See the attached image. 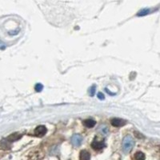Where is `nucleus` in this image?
Listing matches in <instances>:
<instances>
[{
    "label": "nucleus",
    "instance_id": "obj_15",
    "mask_svg": "<svg viewBox=\"0 0 160 160\" xmlns=\"http://www.w3.org/2000/svg\"><path fill=\"white\" fill-rule=\"evenodd\" d=\"M98 98H99L100 100H103L104 99H105V97H104V94H102L101 92H99V93L98 94Z\"/></svg>",
    "mask_w": 160,
    "mask_h": 160
},
{
    "label": "nucleus",
    "instance_id": "obj_12",
    "mask_svg": "<svg viewBox=\"0 0 160 160\" xmlns=\"http://www.w3.org/2000/svg\"><path fill=\"white\" fill-rule=\"evenodd\" d=\"M95 90H96V87H95V85H93V86L90 88V90H89V93H90V95H91V97H92V96H94V94H95Z\"/></svg>",
    "mask_w": 160,
    "mask_h": 160
},
{
    "label": "nucleus",
    "instance_id": "obj_7",
    "mask_svg": "<svg viewBox=\"0 0 160 160\" xmlns=\"http://www.w3.org/2000/svg\"><path fill=\"white\" fill-rule=\"evenodd\" d=\"M80 160H90L91 159V154L87 151H82L80 152Z\"/></svg>",
    "mask_w": 160,
    "mask_h": 160
},
{
    "label": "nucleus",
    "instance_id": "obj_2",
    "mask_svg": "<svg viewBox=\"0 0 160 160\" xmlns=\"http://www.w3.org/2000/svg\"><path fill=\"white\" fill-rule=\"evenodd\" d=\"M105 146L106 145H105L103 141H98L96 138H94V141L92 142V143H91V147L94 149V150H97V151L105 147Z\"/></svg>",
    "mask_w": 160,
    "mask_h": 160
},
{
    "label": "nucleus",
    "instance_id": "obj_5",
    "mask_svg": "<svg viewBox=\"0 0 160 160\" xmlns=\"http://www.w3.org/2000/svg\"><path fill=\"white\" fill-rule=\"evenodd\" d=\"M111 124L114 126H116V127H119V126H124L126 124V122L123 119H113L110 121Z\"/></svg>",
    "mask_w": 160,
    "mask_h": 160
},
{
    "label": "nucleus",
    "instance_id": "obj_11",
    "mask_svg": "<svg viewBox=\"0 0 160 160\" xmlns=\"http://www.w3.org/2000/svg\"><path fill=\"white\" fill-rule=\"evenodd\" d=\"M99 131L101 132V134H103V135H107V133H108V130H107V128L106 126H103V127L100 126L99 129Z\"/></svg>",
    "mask_w": 160,
    "mask_h": 160
},
{
    "label": "nucleus",
    "instance_id": "obj_6",
    "mask_svg": "<svg viewBox=\"0 0 160 160\" xmlns=\"http://www.w3.org/2000/svg\"><path fill=\"white\" fill-rule=\"evenodd\" d=\"M10 143L6 138L3 139L2 141H0V149L2 150H8L10 148Z\"/></svg>",
    "mask_w": 160,
    "mask_h": 160
},
{
    "label": "nucleus",
    "instance_id": "obj_1",
    "mask_svg": "<svg viewBox=\"0 0 160 160\" xmlns=\"http://www.w3.org/2000/svg\"><path fill=\"white\" fill-rule=\"evenodd\" d=\"M135 146V141L131 135H126L122 141V150L125 153H129Z\"/></svg>",
    "mask_w": 160,
    "mask_h": 160
},
{
    "label": "nucleus",
    "instance_id": "obj_16",
    "mask_svg": "<svg viewBox=\"0 0 160 160\" xmlns=\"http://www.w3.org/2000/svg\"><path fill=\"white\" fill-rule=\"evenodd\" d=\"M5 48H6L5 44L3 43V42H1V41H0V50H4Z\"/></svg>",
    "mask_w": 160,
    "mask_h": 160
},
{
    "label": "nucleus",
    "instance_id": "obj_13",
    "mask_svg": "<svg viewBox=\"0 0 160 160\" xmlns=\"http://www.w3.org/2000/svg\"><path fill=\"white\" fill-rule=\"evenodd\" d=\"M150 12V10L148 9H143L141 11H139V13L138 14V16H143V15H147L148 13Z\"/></svg>",
    "mask_w": 160,
    "mask_h": 160
},
{
    "label": "nucleus",
    "instance_id": "obj_4",
    "mask_svg": "<svg viewBox=\"0 0 160 160\" xmlns=\"http://www.w3.org/2000/svg\"><path fill=\"white\" fill-rule=\"evenodd\" d=\"M82 138L79 135H74L71 138V143L74 147H79L82 144Z\"/></svg>",
    "mask_w": 160,
    "mask_h": 160
},
{
    "label": "nucleus",
    "instance_id": "obj_8",
    "mask_svg": "<svg viewBox=\"0 0 160 160\" xmlns=\"http://www.w3.org/2000/svg\"><path fill=\"white\" fill-rule=\"evenodd\" d=\"M95 123H96V122L93 119H87L83 122V124H84L85 126H87L88 128H91V127L94 126Z\"/></svg>",
    "mask_w": 160,
    "mask_h": 160
},
{
    "label": "nucleus",
    "instance_id": "obj_9",
    "mask_svg": "<svg viewBox=\"0 0 160 160\" xmlns=\"http://www.w3.org/2000/svg\"><path fill=\"white\" fill-rule=\"evenodd\" d=\"M21 137V135H19V134H12V135H10L9 137H7L6 139L10 142V143H12V142L16 141L17 139H19V138Z\"/></svg>",
    "mask_w": 160,
    "mask_h": 160
},
{
    "label": "nucleus",
    "instance_id": "obj_10",
    "mask_svg": "<svg viewBox=\"0 0 160 160\" xmlns=\"http://www.w3.org/2000/svg\"><path fill=\"white\" fill-rule=\"evenodd\" d=\"M134 160H145V154L143 152L138 151V152L135 154Z\"/></svg>",
    "mask_w": 160,
    "mask_h": 160
},
{
    "label": "nucleus",
    "instance_id": "obj_14",
    "mask_svg": "<svg viewBox=\"0 0 160 160\" xmlns=\"http://www.w3.org/2000/svg\"><path fill=\"white\" fill-rule=\"evenodd\" d=\"M35 89L36 90V91L40 92V91H42V90L43 89V86L41 84V83H37V84L35 85Z\"/></svg>",
    "mask_w": 160,
    "mask_h": 160
},
{
    "label": "nucleus",
    "instance_id": "obj_3",
    "mask_svg": "<svg viewBox=\"0 0 160 160\" xmlns=\"http://www.w3.org/2000/svg\"><path fill=\"white\" fill-rule=\"evenodd\" d=\"M47 133V128L45 126H38L35 130V135L38 137H43Z\"/></svg>",
    "mask_w": 160,
    "mask_h": 160
}]
</instances>
